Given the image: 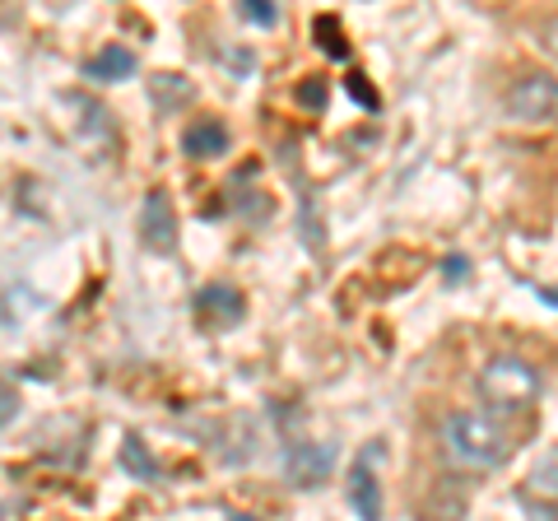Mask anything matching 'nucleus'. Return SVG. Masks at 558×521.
I'll return each instance as SVG.
<instances>
[{"label": "nucleus", "mask_w": 558, "mask_h": 521, "mask_svg": "<svg viewBox=\"0 0 558 521\" xmlns=\"http://www.w3.org/2000/svg\"><path fill=\"white\" fill-rule=\"evenodd\" d=\"M135 75V51L126 47H102L98 57L89 61V80H102V84H117V80H131Z\"/></svg>", "instance_id": "obj_9"}, {"label": "nucleus", "mask_w": 558, "mask_h": 521, "mask_svg": "<svg viewBox=\"0 0 558 521\" xmlns=\"http://www.w3.org/2000/svg\"><path fill=\"white\" fill-rule=\"evenodd\" d=\"M182 154H191V159H219V154H229V126L219 117L191 121L182 131Z\"/></svg>", "instance_id": "obj_8"}, {"label": "nucleus", "mask_w": 558, "mask_h": 521, "mask_svg": "<svg viewBox=\"0 0 558 521\" xmlns=\"http://www.w3.org/2000/svg\"><path fill=\"white\" fill-rule=\"evenodd\" d=\"M10 414H20V401H14L10 387H0V424H10Z\"/></svg>", "instance_id": "obj_12"}, {"label": "nucleus", "mask_w": 558, "mask_h": 521, "mask_svg": "<svg viewBox=\"0 0 558 521\" xmlns=\"http://www.w3.org/2000/svg\"><path fill=\"white\" fill-rule=\"evenodd\" d=\"M140 233L154 252H168L178 242V215H172V201L168 191H149L145 205H140Z\"/></svg>", "instance_id": "obj_6"}, {"label": "nucleus", "mask_w": 558, "mask_h": 521, "mask_svg": "<svg viewBox=\"0 0 558 521\" xmlns=\"http://www.w3.org/2000/svg\"><path fill=\"white\" fill-rule=\"evenodd\" d=\"M233 521H256V517H233Z\"/></svg>", "instance_id": "obj_14"}, {"label": "nucleus", "mask_w": 558, "mask_h": 521, "mask_svg": "<svg viewBox=\"0 0 558 521\" xmlns=\"http://www.w3.org/2000/svg\"><path fill=\"white\" fill-rule=\"evenodd\" d=\"M121 465H126L131 475H140V480H154V475H159V461L149 457L140 438H126V447H121Z\"/></svg>", "instance_id": "obj_10"}, {"label": "nucleus", "mask_w": 558, "mask_h": 521, "mask_svg": "<svg viewBox=\"0 0 558 521\" xmlns=\"http://www.w3.org/2000/svg\"><path fill=\"white\" fill-rule=\"evenodd\" d=\"M373 461H377V443L363 447V457L349 471V508H354L359 521H381V489H377Z\"/></svg>", "instance_id": "obj_5"}, {"label": "nucleus", "mask_w": 558, "mask_h": 521, "mask_svg": "<svg viewBox=\"0 0 558 521\" xmlns=\"http://www.w3.org/2000/svg\"><path fill=\"white\" fill-rule=\"evenodd\" d=\"M196 317H201L205 326H215V331H223V326L242 322V293H238L233 284H209V289H201Z\"/></svg>", "instance_id": "obj_7"}, {"label": "nucleus", "mask_w": 558, "mask_h": 521, "mask_svg": "<svg viewBox=\"0 0 558 521\" xmlns=\"http://www.w3.org/2000/svg\"><path fill=\"white\" fill-rule=\"evenodd\" d=\"M545 47L558 57V20H549V24H545Z\"/></svg>", "instance_id": "obj_13"}, {"label": "nucleus", "mask_w": 558, "mask_h": 521, "mask_svg": "<svg viewBox=\"0 0 558 521\" xmlns=\"http://www.w3.org/2000/svg\"><path fill=\"white\" fill-rule=\"evenodd\" d=\"M442 447H447V461L457 465V471H470V475H488L512 457V443H508V433H502V424L494 414H480V410L447 414Z\"/></svg>", "instance_id": "obj_1"}, {"label": "nucleus", "mask_w": 558, "mask_h": 521, "mask_svg": "<svg viewBox=\"0 0 558 521\" xmlns=\"http://www.w3.org/2000/svg\"><path fill=\"white\" fill-rule=\"evenodd\" d=\"M330 465H336V451H330V443L293 438L289 451H284V475H289V484H299V489H317V484L330 475Z\"/></svg>", "instance_id": "obj_4"}, {"label": "nucleus", "mask_w": 558, "mask_h": 521, "mask_svg": "<svg viewBox=\"0 0 558 521\" xmlns=\"http://www.w3.org/2000/svg\"><path fill=\"white\" fill-rule=\"evenodd\" d=\"M242 14H247V20H256V24H275V20H279V10L270 5V0H242Z\"/></svg>", "instance_id": "obj_11"}, {"label": "nucleus", "mask_w": 558, "mask_h": 521, "mask_svg": "<svg viewBox=\"0 0 558 521\" xmlns=\"http://www.w3.org/2000/svg\"><path fill=\"white\" fill-rule=\"evenodd\" d=\"M475 391H480V401H484L488 410H498V414H521V410H531V405L539 401L545 381H539V373L531 368L526 359L498 354V359H488L484 368H480Z\"/></svg>", "instance_id": "obj_2"}, {"label": "nucleus", "mask_w": 558, "mask_h": 521, "mask_svg": "<svg viewBox=\"0 0 558 521\" xmlns=\"http://www.w3.org/2000/svg\"><path fill=\"white\" fill-rule=\"evenodd\" d=\"M508 108L517 121H535V126H558V80L554 75H526L512 84Z\"/></svg>", "instance_id": "obj_3"}]
</instances>
